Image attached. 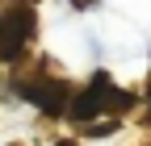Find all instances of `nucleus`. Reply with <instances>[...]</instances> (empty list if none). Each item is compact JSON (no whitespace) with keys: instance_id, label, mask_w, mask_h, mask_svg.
<instances>
[{"instance_id":"obj_1","label":"nucleus","mask_w":151,"mask_h":146,"mask_svg":"<svg viewBox=\"0 0 151 146\" xmlns=\"http://www.w3.org/2000/svg\"><path fill=\"white\" fill-rule=\"evenodd\" d=\"M34 38V9H9L0 17V59L17 63L25 42Z\"/></svg>"},{"instance_id":"obj_2","label":"nucleus","mask_w":151,"mask_h":146,"mask_svg":"<svg viewBox=\"0 0 151 146\" xmlns=\"http://www.w3.org/2000/svg\"><path fill=\"white\" fill-rule=\"evenodd\" d=\"M17 92H21L25 100H34L42 113H50V117H59V113H67V104H71V88L67 84H59V79H34V84H17Z\"/></svg>"},{"instance_id":"obj_3","label":"nucleus","mask_w":151,"mask_h":146,"mask_svg":"<svg viewBox=\"0 0 151 146\" xmlns=\"http://www.w3.org/2000/svg\"><path fill=\"white\" fill-rule=\"evenodd\" d=\"M71 4H80V9H88V4H97V0H71Z\"/></svg>"},{"instance_id":"obj_4","label":"nucleus","mask_w":151,"mask_h":146,"mask_svg":"<svg viewBox=\"0 0 151 146\" xmlns=\"http://www.w3.org/2000/svg\"><path fill=\"white\" fill-rule=\"evenodd\" d=\"M55 146H76V142H55Z\"/></svg>"},{"instance_id":"obj_5","label":"nucleus","mask_w":151,"mask_h":146,"mask_svg":"<svg viewBox=\"0 0 151 146\" xmlns=\"http://www.w3.org/2000/svg\"><path fill=\"white\" fill-rule=\"evenodd\" d=\"M147 100H151V92H147Z\"/></svg>"}]
</instances>
